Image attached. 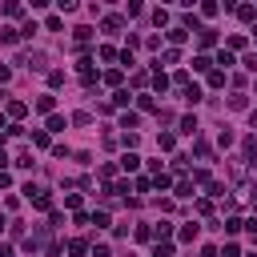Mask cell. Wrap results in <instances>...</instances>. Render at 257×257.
I'll return each instance as SVG.
<instances>
[{"label": "cell", "mask_w": 257, "mask_h": 257, "mask_svg": "<svg viewBox=\"0 0 257 257\" xmlns=\"http://www.w3.org/2000/svg\"><path fill=\"white\" fill-rule=\"evenodd\" d=\"M157 145H161V149H173L177 141H173V133H161V137H157Z\"/></svg>", "instance_id": "37"}, {"label": "cell", "mask_w": 257, "mask_h": 257, "mask_svg": "<svg viewBox=\"0 0 257 257\" xmlns=\"http://www.w3.org/2000/svg\"><path fill=\"white\" fill-rule=\"evenodd\" d=\"M101 28H105V32H121V28H125V16H105Z\"/></svg>", "instance_id": "9"}, {"label": "cell", "mask_w": 257, "mask_h": 257, "mask_svg": "<svg viewBox=\"0 0 257 257\" xmlns=\"http://www.w3.org/2000/svg\"><path fill=\"white\" fill-rule=\"evenodd\" d=\"M73 37H77V48H88V41H92V28H88V24H77V28H73Z\"/></svg>", "instance_id": "4"}, {"label": "cell", "mask_w": 257, "mask_h": 257, "mask_svg": "<svg viewBox=\"0 0 257 257\" xmlns=\"http://www.w3.org/2000/svg\"><path fill=\"white\" fill-rule=\"evenodd\" d=\"M153 88H157V92H165V88H169V77H165V73H161V69L153 73Z\"/></svg>", "instance_id": "18"}, {"label": "cell", "mask_w": 257, "mask_h": 257, "mask_svg": "<svg viewBox=\"0 0 257 257\" xmlns=\"http://www.w3.org/2000/svg\"><path fill=\"white\" fill-rule=\"evenodd\" d=\"M92 257H113V249L109 245H92Z\"/></svg>", "instance_id": "46"}, {"label": "cell", "mask_w": 257, "mask_h": 257, "mask_svg": "<svg viewBox=\"0 0 257 257\" xmlns=\"http://www.w3.org/2000/svg\"><path fill=\"white\" fill-rule=\"evenodd\" d=\"M77 73H81V81H85V85H92V81H96V69H92V60H88V56H81Z\"/></svg>", "instance_id": "3"}, {"label": "cell", "mask_w": 257, "mask_h": 257, "mask_svg": "<svg viewBox=\"0 0 257 257\" xmlns=\"http://www.w3.org/2000/svg\"><path fill=\"white\" fill-rule=\"evenodd\" d=\"M253 193H257V181H253Z\"/></svg>", "instance_id": "54"}, {"label": "cell", "mask_w": 257, "mask_h": 257, "mask_svg": "<svg viewBox=\"0 0 257 257\" xmlns=\"http://www.w3.org/2000/svg\"><path fill=\"white\" fill-rule=\"evenodd\" d=\"M32 145H37V149H48V133H32Z\"/></svg>", "instance_id": "39"}, {"label": "cell", "mask_w": 257, "mask_h": 257, "mask_svg": "<svg viewBox=\"0 0 257 257\" xmlns=\"http://www.w3.org/2000/svg\"><path fill=\"white\" fill-rule=\"evenodd\" d=\"M137 125H141V117H137V113H125V117H121V128H125V133H133Z\"/></svg>", "instance_id": "11"}, {"label": "cell", "mask_w": 257, "mask_h": 257, "mask_svg": "<svg viewBox=\"0 0 257 257\" xmlns=\"http://www.w3.org/2000/svg\"><path fill=\"white\" fill-rule=\"evenodd\" d=\"M193 153H197V157H201V161H209V157H213V149H209V145H205V141H197V145H193Z\"/></svg>", "instance_id": "26"}, {"label": "cell", "mask_w": 257, "mask_h": 257, "mask_svg": "<svg viewBox=\"0 0 257 257\" xmlns=\"http://www.w3.org/2000/svg\"><path fill=\"white\" fill-rule=\"evenodd\" d=\"M8 185H12V177H8L4 169H0V189H8Z\"/></svg>", "instance_id": "48"}, {"label": "cell", "mask_w": 257, "mask_h": 257, "mask_svg": "<svg viewBox=\"0 0 257 257\" xmlns=\"http://www.w3.org/2000/svg\"><path fill=\"white\" fill-rule=\"evenodd\" d=\"M217 257H241V249H237V245H233V241H229V245H225V249H221V253H217Z\"/></svg>", "instance_id": "40"}, {"label": "cell", "mask_w": 257, "mask_h": 257, "mask_svg": "<svg viewBox=\"0 0 257 257\" xmlns=\"http://www.w3.org/2000/svg\"><path fill=\"white\" fill-rule=\"evenodd\" d=\"M249 128H257V109H253V113H249Z\"/></svg>", "instance_id": "51"}, {"label": "cell", "mask_w": 257, "mask_h": 257, "mask_svg": "<svg viewBox=\"0 0 257 257\" xmlns=\"http://www.w3.org/2000/svg\"><path fill=\"white\" fill-rule=\"evenodd\" d=\"M48 85H52V88H60V85H64V73H60V69H52V73H48Z\"/></svg>", "instance_id": "33"}, {"label": "cell", "mask_w": 257, "mask_h": 257, "mask_svg": "<svg viewBox=\"0 0 257 257\" xmlns=\"http://www.w3.org/2000/svg\"><path fill=\"white\" fill-rule=\"evenodd\" d=\"M137 165H141L137 153H125V157H121V169H137Z\"/></svg>", "instance_id": "21"}, {"label": "cell", "mask_w": 257, "mask_h": 257, "mask_svg": "<svg viewBox=\"0 0 257 257\" xmlns=\"http://www.w3.org/2000/svg\"><path fill=\"white\" fill-rule=\"evenodd\" d=\"M193 181H197V185H209L213 177H209V169H193Z\"/></svg>", "instance_id": "31"}, {"label": "cell", "mask_w": 257, "mask_h": 257, "mask_svg": "<svg viewBox=\"0 0 257 257\" xmlns=\"http://www.w3.org/2000/svg\"><path fill=\"white\" fill-rule=\"evenodd\" d=\"M0 257H12V245L8 241H0Z\"/></svg>", "instance_id": "49"}, {"label": "cell", "mask_w": 257, "mask_h": 257, "mask_svg": "<svg viewBox=\"0 0 257 257\" xmlns=\"http://www.w3.org/2000/svg\"><path fill=\"white\" fill-rule=\"evenodd\" d=\"M225 85V73H209V88H221Z\"/></svg>", "instance_id": "44"}, {"label": "cell", "mask_w": 257, "mask_h": 257, "mask_svg": "<svg viewBox=\"0 0 257 257\" xmlns=\"http://www.w3.org/2000/svg\"><path fill=\"white\" fill-rule=\"evenodd\" d=\"M177 133H185V137H197V117H181V121H177Z\"/></svg>", "instance_id": "6"}, {"label": "cell", "mask_w": 257, "mask_h": 257, "mask_svg": "<svg viewBox=\"0 0 257 257\" xmlns=\"http://www.w3.org/2000/svg\"><path fill=\"white\" fill-rule=\"evenodd\" d=\"M24 113H28V105H24V101H8V117H16V121H20Z\"/></svg>", "instance_id": "14"}, {"label": "cell", "mask_w": 257, "mask_h": 257, "mask_svg": "<svg viewBox=\"0 0 257 257\" xmlns=\"http://www.w3.org/2000/svg\"><path fill=\"white\" fill-rule=\"evenodd\" d=\"M24 193H28V201L37 205V209H52V193H48V189H41V185H28Z\"/></svg>", "instance_id": "1"}, {"label": "cell", "mask_w": 257, "mask_h": 257, "mask_svg": "<svg viewBox=\"0 0 257 257\" xmlns=\"http://www.w3.org/2000/svg\"><path fill=\"white\" fill-rule=\"evenodd\" d=\"M209 64H213L209 56H193V73H209Z\"/></svg>", "instance_id": "22"}, {"label": "cell", "mask_w": 257, "mask_h": 257, "mask_svg": "<svg viewBox=\"0 0 257 257\" xmlns=\"http://www.w3.org/2000/svg\"><path fill=\"white\" fill-rule=\"evenodd\" d=\"M237 48H245V37H241V32H237V37H229V41H225V52H237Z\"/></svg>", "instance_id": "19"}, {"label": "cell", "mask_w": 257, "mask_h": 257, "mask_svg": "<svg viewBox=\"0 0 257 257\" xmlns=\"http://www.w3.org/2000/svg\"><path fill=\"white\" fill-rule=\"evenodd\" d=\"M20 64H28L32 73H44V52H24V56H20Z\"/></svg>", "instance_id": "2"}, {"label": "cell", "mask_w": 257, "mask_h": 257, "mask_svg": "<svg viewBox=\"0 0 257 257\" xmlns=\"http://www.w3.org/2000/svg\"><path fill=\"white\" fill-rule=\"evenodd\" d=\"M201 257H217V249H213V245H205V249H201Z\"/></svg>", "instance_id": "50"}, {"label": "cell", "mask_w": 257, "mask_h": 257, "mask_svg": "<svg viewBox=\"0 0 257 257\" xmlns=\"http://www.w3.org/2000/svg\"><path fill=\"white\" fill-rule=\"evenodd\" d=\"M197 37H201V44H205V48H213V44H217V32H213V28H201Z\"/></svg>", "instance_id": "17"}, {"label": "cell", "mask_w": 257, "mask_h": 257, "mask_svg": "<svg viewBox=\"0 0 257 257\" xmlns=\"http://www.w3.org/2000/svg\"><path fill=\"white\" fill-rule=\"evenodd\" d=\"M4 165H8V153H4V149H0V169H4Z\"/></svg>", "instance_id": "52"}, {"label": "cell", "mask_w": 257, "mask_h": 257, "mask_svg": "<svg viewBox=\"0 0 257 257\" xmlns=\"http://www.w3.org/2000/svg\"><path fill=\"white\" fill-rule=\"evenodd\" d=\"M0 229H4V217H0Z\"/></svg>", "instance_id": "53"}, {"label": "cell", "mask_w": 257, "mask_h": 257, "mask_svg": "<svg viewBox=\"0 0 257 257\" xmlns=\"http://www.w3.org/2000/svg\"><path fill=\"white\" fill-rule=\"evenodd\" d=\"M153 237H157V241H161V237H173V225H169V221H161L157 229H153Z\"/></svg>", "instance_id": "23"}, {"label": "cell", "mask_w": 257, "mask_h": 257, "mask_svg": "<svg viewBox=\"0 0 257 257\" xmlns=\"http://www.w3.org/2000/svg\"><path fill=\"white\" fill-rule=\"evenodd\" d=\"M221 229H225V233H229V237H233V233H241V221H237V217H229V221H225V225H221Z\"/></svg>", "instance_id": "27"}, {"label": "cell", "mask_w": 257, "mask_h": 257, "mask_svg": "<svg viewBox=\"0 0 257 257\" xmlns=\"http://www.w3.org/2000/svg\"><path fill=\"white\" fill-rule=\"evenodd\" d=\"M233 12H237V16H241V20H253V16H257V8H253V4H237V8H233Z\"/></svg>", "instance_id": "24"}, {"label": "cell", "mask_w": 257, "mask_h": 257, "mask_svg": "<svg viewBox=\"0 0 257 257\" xmlns=\"http://www.w3.org/2000/svg\"><path fill=\"white\" fill-rule=\"evenodd\" d=\"M197 233H201V225H181V241H197Z\"/></svg>", "instance_id": "8"}, {"label": "cell", "mask_w": 257, "mask_h": 257, "mask_svg": "<svg viewBox=\"0 0 257 257\" xmlns=\"http://www.w3.org/2000/svg\"><path fill=\"white\" fill-rule=\"evenodd\" d=\"M153 185H157V189H169L173 177H169V173H153Z\"/></svg>", "instance_id": "25"}, {"label": "cell", "mask_w": 257, "mask_h": 257, "mask_svg": "<svg viewBox=\"0 0 257 257\" xmlns=\"http://www.w3.org/2000/svg\"><path fill=\"white\" fill-rule=\"evenodd\" d=\"M101 60H105V64H113V60H117V48H109V44H105V48H101Z\"/></svg>", "instance_id": "43"}, {"label": "cell", "mask_w": 257, "mask_h": 257, "mask_svg": "<svg viewBox=\"0 0 257 257\" xmlns=\"http://www.w3.org/2000/svg\"><path fill=\"white\" fill-rule=\"evenodd\" d=\"M229 109H245V92H233L229 96Z\"/></svg>", "instance_id": "36"}, {"label": "cell", "mask_w": 257, "mask_h": 257, "mask_svg": "<svg viewBox=\"0 0 257 257\" xmlns=\"http://www.w3.org/2000/svg\"><path fill=\"white\" fill-rule=\"evenodd\" d=\"M169 41H173V44H185V41H189V32L177 24V28H169Z\"/></svg>", "instance_id": "16"}, {"label": "cell", "mask_w": 257, "mask_h": 257, "mask_svg": "<svg viewBox=\"0 0 257 257\" xmlns=\"http://www.w3.org/2000/svg\"><path fill=\"white\" fill-rule=\"evenodd\" d=\"M137 109H141V113H153L157 105H153V96H137Z\"/></svg>", "instance_id": "29"}, {"label": "cell", "mask_w": 257, "mask_h": 257, "mask_svg": "<svg viewBox=\"0 0 257 257\" xmlns=\"http://www.w3.org/2000/svg\"><path fill=\"white\" fill-rule=\"evenodd\" d=\"M217 64H225V69H229V64H237V60H233V52H225V48H221V52H217Z\"/></svg>", "instance_id": "34"}, {"label": "cell", "mask_w": 257, "mask_h": 257, "mask_svg": "<svg viewBox=\"0 0 257 257\" xmlns=\"http://www.w3.org/2000/svg\"><path fill=\"white\" fill-rule=\"evenodd\" d=\"M177 197H193V181H189V177L177 181Z\"/></svg>", "instance_id": "20"}, {"label": "cell", "mask_w": 257, "mask_h": 257, "mask_svg": "<svg viewBox=\"0 0 257 257\" xmlns=\"http://www.w3.org/2000/svg\"><path fill=\"white\" fill-rule=\"evenodd\" d=\"M153 24H157V28H161V24H169V12H165V8H157V12H153Z\"/></svg>", "instance_id": "35"}, {"label": "cell", "mask_w": 257, "mask_h": 257, "mask_svg": "<svg viewBox=\"0 0 257 257\" xmlns=\"http://www.w3.org/2000/svg\"><path fill=\"white\" fill-rule=\"evenodd\" d=\"M185 101L197 105V101H201V85H185Z\"/></svg>", "instance_id": "13"}, {"label": "cell", "mask_w": 257, "mask_h": 257, "mask_svg": "<svg viewBox=\"0 0 257 257\" xmlns=\"http://www.w3.org/2000/svg\"><path fill=\"white\" fill-rule=\"evenodd\" d=\"M249 257H257V253H249Z\"/></svg>", "instance_id": "56"}, {"label": "cell", "mask_w": 257, "mask_h": 257, "mask_svg": "<svg viewBox=\"0 0 257 257\" xmlns=\"http://www.w3.org/2000/svg\"><path fill=\"white\" fill-rule=\"evenodd\" d=\"M8 77H12V69H8V64H0V85H8Z\"/></svg>", "instance_id": "47"}, {"label": "cell", "mask_w": 257, "mask_h": 257, "mask_svg": "<svg viewBox=\"0 0 257 257\" xmlns=\"http://www.w3.org/2000/svg\"><path fill=\"white\" fill-rule=\"evenodd\" d=\"M20 12H24V8L16 4V0H8V4H4V16H20Z\"/></svg>", "instance_id": "42"}, {"label": "cell", "mask_w": 257, "mask_h": 257, "mask_svg": "<svg viewBox=\"0 0 257 257\" xmlns=\"http://www.w3.org/2000/svg\"><path fill=\"white\" fill-rule=\"evenodd\" d=\"M37 109H41L44 117H52V113H56V96H52V92H44V96H37Z\"/></svg>", "instance_id": "5"}, {"label": "cell", "mask_w": 257, "mask_h": 257, "mask_svg": "<svg viewBox=\"0 0 257 257\" xmlns=\"http://www.w3.org/2000/svg\"><path fill=\"white\" fill-rule=\"evenodd\" d=\"M128 101H133V92H128V88H117V92H113V105H121V109H125Z\"/></svg>", "instance_id": "15"}, {"label": "cell", "mask_w": 257, "mask_h": 257, "mask_svg": "<svg viewBox=\"0 0 257 257\" xmlns=\"http://www.w3.org/2000/svg\"><path fill=\"white\" fill-rule=\"evenodd\" d=\"M205 189H209V197H225V185H221V181H209Z\"/></svg>", "instance_id": "30"}, {"label": "cell", "mask_w": 257, "mask_h": 257, "mask_svg": "<svg viewBox=\"0 0 257 257\" xmlns=\"http://www.w3.org/2000/svg\"><path fill=\"white\" fill-rule=\"evenodd\" d=\"M44 28H48V32H60V28H64V20H60V16H48V20H44Z\"/></svg>", "instance_id": "32"}, {"label": "cell", "mask_w": 257, "mask_h": 257, "mask_svg": "<svg viewBox=\"0 0 257 257\" xmlns=\"http://www.w3.org/2000/svg\"><path fill=\"white\" fill-rule=\"evenodd\" d=\"M241 64H245V69H249V73H257V52H249V56H245Z\"/></svg>", "instance_id": "45"}, {"label": "cell", "mask_w": 257, "mask_h": 257, "mask_svg": "<svg viewBox=\"0 0 257 257\" xmlns=\"http://www.w3.org/2000/svg\"><path fill=\"white\" fill-rule=\"evenodd\" d=\"M16 169H32V153H20L16 157Z\"/></svg>", "instance_id": "38"}, {"label": "cell", "mask_w": 257, "mask_h": 257, "mask_svg": "<svg viewBox=\"0 0 257 257\" xmlns=\"http://www.w3.org/2000/svg\"><path fill=\"white\" fill-rule=\"evenodd\" d=\"M253 32H257V24H253Z\"/></svg>", "instance_id": "55"}, {"label": "cell", "mask_w": 257, "mask_h": 257, "mask_svg": "<svg viewBox=\"0 0 257 257\" xmlns=\"http://www.w3.org/2000/svg\"><path fill=\"white\" fill-rule=\"evenodd\" d=\"M153 257H173V245H169V241H165V245L157 241V253H153Z\"/></svg>", "instance_id": "41"}, {"label": "cell", "mask_w": 257, "mask_h": 257, "mask_svg": "<svg viewBox=\"0 0 257 257\" xmlns=\"http://www.w3.org/2000/svg\"><path fill=\"white\" fill-rule=\"evenodd\" d=\"M64 125H69V121H64L60 113H52V117H48V133H64Z\"/></svg>", "instance_id": "12"}, {"label": "cell", "mask_w": 257, "mask_h": 257, "mask_svg": "<svg viewBox=\"0 0 257 257\" xmlns=\"http://www.w3.org/2000/svg\"><path fill=\"white\" fill-rule=\"evenodd\" d=\"M105 81H109V85H117V88H121V81H125V73H121V69H109V73H105Z\"/></svg>", "instance_id": "28"}, {"label": "cell", "mask_w": 257, "mask_h": 257, "mask_svg": "<svg viewBox=\"0 0 257 257\" xmlns=\"http://www.w3.org/2000/svg\"><path fill=\"white\" fill-rule=\"evenodd\" d=\"M69 253H73V257H85V253H88V241L73 237V241H69Z\"/></svg>", "instance_id": "10"}, {"label": "cell", "mask_w": 257, "mask_h": 257, "mask_svg": "<svg viewBox=\"0 0 257 257\" xmlns=\"http://www.w3.org/2000/svg\"><path fill=\"white\" fill-rule=\"evenodd\" d=\"M16 41H20V28H12V24L0 28V44H16Z\"/></svg>", "instance_id": "7"}]
</instances>
